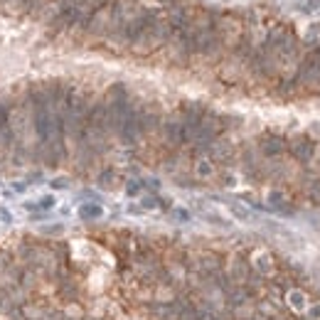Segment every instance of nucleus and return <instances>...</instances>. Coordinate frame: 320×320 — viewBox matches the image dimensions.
Masks as SVG:
<instances>
[{
  "label": "nucleus",
  "instance_id": "obj_1",
  "mask_svg": "<svg viewBox=\"0 0 320 320\" xmlns=\"http://www.w3.org/2000/svg\"><path fill=\"white\" fill-rule=\"evenodd\" d=\"M113 3H116V0H104V3L96 8V13L92 15V20H89V27H86L89 35H109L111 18H113Z\"/></svg>",
  "mask_w": 320,
  "mask_h": 320
},
{
  "label": "nucleus",
  "instance_id": "obj_2",
  "mask_svg": "<svg viewBox=\"0 0 320 320\" xmlns=\"http://www.w3.org/2000/svg\"><path fill=\"white\" fill-rule=\"evenodd\" d=\"M291 153H293L296 160L308 163V160L313 158V153H315V143H313L308 135H298L296 141H291Z\"/></svg>",
  "mask_w": 320,
  "mask_h": 320
},
{
  "label": "nucleus",
  "instance_id": "obj_3",
  "mask_svg": "<svg viewBox=\"0 0 320 320\" xmlns=\"http://www.w3.org/2000/svg\"><path fill=\"white\" fill-rule=\"evenodd\" d=\"M13 141H15V131H13V123H10V109L0 99V146H10Z\"/></svg>",
  "mask_w": 320,
  "mask_h": 320
},
{
  "label": "nucleus",
  "instance_id": "obj_4",
  "mask_svg": "<svg viewBox=\"0 0 320 320\" xmlns=\"http://www.w3.org/2000/svg\"><path fill=\"white\" fill-rule=\"evenodd\" d=\"M286 151V138H281V135H276V133H268V135H264L261 138V153L264 155H281V153Z\"/></svg>",
  "mask_w": 320,
  "mask_h": 320
},
{
  "label": "nucleus",
  "instance_id": "obj_5",
  "mask_svg": "<svg viewBox=\"0 0 320 320\" xmlns=\"http://www.w3.org/2000/svg\"><path fill=\"white\" fill-rule=\"evenodd\" d=\"M163 131H165V138H168V143L172 146H180L182 143V123H180V116L175 118H168L165 123H163Z\"/></svg>",
  "mask_w": 320,
  "mask_h": 320
},
{
  "label": "nucleus",
  "instance_id": "obj_6",
  "mask_svg": "<svg viewBox=\"0 0 320 320\" xmlns=\"http://www.w3.org/2000/svg\"><path fill=\"white\" fill-rule=\"evenodd\" d=\"M101 214H104V209H101V205H96V202H86V205L79 207V217L86 219V222L89 219H99Z\"/></svg>",
  "mask_w": 320,
  "mask_h": 320
},
{
  "label": "nucleus",
  "instance_id": "obj_7",
  "mask_svg": "<svg viewBox=\"0 0 320 320\" xmlns=\"http://www.w3.org/2000/svg\"><path fill=\"white\" fill-rule=\"evenodd\" d=\"M195 172H197V177H209V175L214 172V165H212V160H200V163L195 165Z\"/></svg>",
  "mask_w": 320,
  "mask_h": 320
},
{
  "label": "nucleus",
  "instance_id": "obj_8",
  "mask_svg": "<svg viewBox=\"0 0 320 320\" xmlns=\"http://www.w3.org/2000/svg\"><path fill=\"white\" fill-rule=\"evenodd\" d=\"M113 182H116V172H113V170H106V172L99 175V185H101V188H111Z\"/></svg>",
  "mask_w": 320,
  "mask_h": 320
},
{
  "label": "nucleus",
  "instance_id": "obj_9",
  "mask_svg": "<svg viewBox=\"0 0 320 320\" xmlns=\"http://www.w3.org/2000/svg\"><path fill=\"white\" fill-rule=\"evenodd\" d=\"M141 190H143V182H141V180H128L126 195H128V197H135V195H141Z\"/></svg>",
  "mask_w": 320,
  "mask_h": 320
},
{
  "label": "nucleus",
  "instance_id": "obj_10",
  "mask_svg": "<svg viewBox=\"0 0 320 320\" xmlns=\"http://www.w3.org/2000/svg\"><path fill=\"white\" fill-rule=\"evenodd\" d=\"M22 3H25V0H0V10H18L20 13Z\"/></svg>",
  "mask_w": 320,
  "mask_h": 320
},
{
  "label": "nucleus",
  "instance_id": "obj_11",
  "mask_svg": "<svg viewBox=\"0 0 320 320\" xmlns=\"http://www.w3.org/2000/svg\"><path fill=\"white\" fill-rule=\"evenodd\" d=\"M35 205H37V209H52L57 205V200L52 197V195H44V197H42V200H37Z\"/></svg>",
  "mask_w": 320,
  "mask_h": 320
},
{
  "label": "nucleus",
  "instance_id": "obj_12",
  "mask_svg": "<svg viewBox=\"0 0 320 320\" xmlns=\"http://www.w3.org/2000/svg\"><path fill=\"white\" fill-rule=\"evenodd\" d=\"M308 197L318 205L320 202V182H310V185H308Z\"/></svg>",
  "mask_w": 320,
  "mask_h": 320
},
{
  "label": "nucleus",
  "instance_id": "obj_13",
  "mask_svg": "<svg viewBox=\"0 0 320 320\" xmlns=\"http://www.w3.org/2000/svg\"><path fill=\"white\" fill-rule=\"evenodd\" d=\"M288 303H291V305H296V308H303V305H305V298H303V293L293 291V293L288 296Z\"/></svg>",
  "mask_w": 320,
  "mask_h": 320
},
{
  "label": "nucleus",
  "instance_id": "obj_14",
  "mask_svg": "<svg viewBox=\"0 0 320 320\" xmlns=\"http://www.w3.org/2000/svg\"><path fill=\"white\" fill-rule=\"evenodd\" d=\"M232 212H234L239 219H249V212H244V209L239 207V205H232Z\"/></svg>",
  "mask_w": 320,
  "mask_h": 320
},
{
  "label": "nucleus",
  "instance_id": "obj_15",
  "mask_svg": "<svg viewBox=\"0 0 320 320\" xmlns=\"http://www.w3.org/2000/svg\"><path fill=\"white\" fill-rule=\"evenodd\" d=\"M50 188H55V190L67 188V180H62V177H59V180H52V182H50Z\"/></svg>",
  "mask_w": 320,
  "mask_h": 320
},
{
  "label": "nucleus",
  "instance_id": "obj_16",
  "mask_svg": "<svg viewBox=\"0 0 320 320\" xmlns=\"http://www.w3.org/2000/svg\"><path fill=\"white\" fill-rule=\"evenodd\" d=\"M310 315H315V318H320V305H315V310H310Z\"/></svg>",
  "mask_w": 320,
  "mask_h": 320
}]
</instances>
